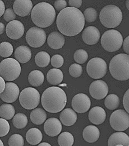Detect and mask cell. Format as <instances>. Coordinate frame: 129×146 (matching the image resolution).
Segmentation results:
<instances>
[{
	"mask_svg": "<svg viewBox=\"0 0 129 146\" xmlns=\"http://www.w3.org/2000/svg\"><path fill=\"white\" fill-rule=\"evenodd\" d=\"M85 18L81 11L68 7L61 11L56 19L57 27L64 35L69 37L77 36L83 29Z\"/></svg>",
	"mask_w": 129,
	"mask_h": 146,
	"instance_id": "cell-1",
	"label": "cell"
},
{
	"mask_svg": "<svg viewBox=\"0 0 129 146\" xmlns=\"http://www.w3.org/2000/svg\"><path fill=\"white\" fill-rule=\"evenodd\" d=\"M41 103L46 111L52 113H58L62 111L66 105V94L59 87H50L43 92Z\"/></svg>",
	"mask_w": 129,
	"mask_h": 146,
	"instance_id": "cell-2",
	"label": "cell"
},
{
	"mask_svg": "<svg viewBox=\"0 0 129 146\" xmlns=\"http://www.w3.org/2000/svg\"><path fill=\"white\" fill-rule=\"evenodd\" d=\"M56 14L54 8L51 4L41 2L33 8L31 18L34 25L39 28H47L54 22Z\"/></svg>",
	"mask_w": 129,
	"mask_h": 146,
	"instance_id": "cell-3",
	"label": "cell"
},
{
	"mask_svg": "<svg viewBox=\"0 0 129 146\" xmlns=\"http://www.w3.org/2000/svg\"><path fill=\"white\" fill-rule=\"evenodd\" d=\"M109 72L112 76L119 81L129 79V55L119 54L113 57L109 63Z\"/></svg>",
	"mask_w": 129,
	"mask_h": 146,
	"instance_id": "cell-4",
	"label": "cell"
},
{
	"mask_svg": "<svg viewBox=\"0 0 129 146\" xmlns=\"http://www.w3.org/2000/svg\"><path fill=\"white\" fill-rule=\"evenodd\" d=\"M123 18L121 9L114 5L104 6L100 12V19L101 23L108 28H114L118 27Z\"/></svg>",
	"mask_w": 129,
	"mask_h": 146,
	"instance_id": "cell-5",
	"label": "cell"
},
{
	"mask_svg": "<svg viewBox=\"0 0 129 146\" xmlns=\"http://www.w3.org/2000/svg\"><path fill=\"white\" fill-rule=\"evenodd\" d=\"M21 73V66L19 62L13 58H7L0 63V74L6 81L16 80Z\"/></svg>",
	"mask_w": 129,
	"mask_h": 146,
	"instance_id": "cell-6",
	"label": "cell"
},
{
	"mask_svg": "<svg viewBox=\"0 0 129 146\" xmlns=\"http://www.w3.org/2000/svg\"><path fill=\"white\" fill-rule=\"evenodd\" d=\"M101 45L107 51H117L123 45L122 36L117 30H108L103 33L101 37Z\"/></svg>",
	"mask_w": 129,
	"mask_h": 146,
	"instance_id": "cell-7",
	"label": "cell"
},
{
	"mask_svg": "<svg viewBox=\"0 0 129 146\" xmlns=\"http://www.w3.org/2000/svg\"><path fill=\"white\" fill-rule=\"evenodd\" d=\"M41 96L38 91L33 88H26L19 96V102L26 110H34L39 105Z\"/></svg>",
	"mask_w": 129,
	"mask_h": 146,
	"instance_id": "cell-8",
	"label": "cell"
},
{
	"mask_svg": "<svg viewBox=\"0 0 129 146\" xmlns=\"http://www.w3.org/2000/svg\"><path fill=\"white\" fill-rule=\"evenodd\" d=\"M107 65L105 60L101 58H93L87 64L86 72L93 79H100L107 73Z\"/></svg>",
	"mask_w": 129,
	"mask_h": 146,
	"instance_id": "cell-9",
	"label": "cell"
},
{
	"mask_svg": "<svg viewBox=\"0 0 129 146\" xmlns=\"http://www.w3.org/2000/svg\"><path fill=\"white\" fill-rule=\"evenodd\" d=\"M109 123L115 130L125 131L129 127V114L122 110H116L110 116Z\"/></svg>",
	"mask_w": 129,
	"mask_h": 146,
	"instance_id": "cell-10",
	"label": "cell"
},
{
	"mask_svg": "<svg viewBox=\"0 0 129 146\" xmlns=\"http://www.w3.org/2000/svg\"><path fill=\"white\" fill-rule=\"evenodd\" d=\"M26 38V42L29 46L37 48L44 45L47 36L43 29L37 27H33L27 31Z\"/></svg>",
	"mask_w": 129,
	"mask_h": 146,
	"instance_id": "cell-11",
	"label": "cell"
},
{
	"mask_svg": "<svg viewBox=\"0 0 129 146\" xmlns=\"http://www.w3.org/2000/svg\"><path fill=\"white\" fill-rule=\"evenodd\" d=\"M71 106L77 113H84L89 110L91 106V101L86 94L83 93L77 94L72 99Z\"/></svg>",
	"mask_w": 129,
	"mask_h": 146,
	"instance_id": "cell-12",
	"label": "cell"
},
{
	"mask_svg": "<svg viewBox=\"0 0 129 146\" xmlns=\"http://www.w3.org/2000/svg\"><path fill=\"white\" fill-rule=\"evenodd\" d=\"M108 86L103 80H96L93 81L89 86V93L95 99L101 100L107 96Z\"/></svg>",
	"mask_w": 129,
	"mask_h": 146,
	"instance_id": "cell-13",
	"label": "cell"
},
{
	"mask_svg": "<svg viewBox=\"0 0 129 146\" xmlns=\"http://www.w3.org/2000/svg\"><path fill=\"white\" fill-rule=\"evenodd\" d=\"M25 32L24 25L19 21H13L9 23L6 27L7 36L12 40H18L22 37Z\"/></svg>",
	"mask_w": 129,
	"mask_h": 146,
	"instance_id": "cell-14",
	"label": "cell"
},
{
	"mask_svg": "<svg viewBox=\"0 0 129 146\" xmlns=\"http://www.w3.org/2000/svg\"><path fill=\"white\" fill-rule=\"evenodd\" d=\"M20 94L18 86L14 82H7L3 93H1V99L5 102L11 103L15 102Z\"/></svg>",
	"mask_w": 129,
	"mask_h": 146,
	"instance_id": "cell-15",
	"label": "cell"
},
{
	"mask_svg": "<svg viewBox=\"0 0 129 146\" xmlns=\"http://www.w3.org/2000/svg\"><path fill=\"white\" fill-rule=\"evenodd\" d=\"M100 31L94 26L86 27L83 32L82 38L84 42L89 45H93L98 43L100 38Z\"/></svg>",
	"mask_w": 129,
	"mask_h": 146,
	"instance_id": "cell-16",
	"label": "cell"
},
{
	"mask_svg": "<svg viewBox=\"0 0 129 146\" xmlns=\"http://www.w3.org/2000/svg\"><path fill=\"white\" fill-rule=\"evenodd\" d=\"M61 130L62 123L57 118H50L45 123L44 131L48 136L56 137L61 133Z\"/></svg>",
	"mask_w": 129,
	"mask_h": 146,
	"instance_id": "cell-17",
	"label": "cell"
},
{
	"mask_svg": "<svg viewBox=\"0 0 129 146\" xmlns=\"http://www.w3.org/2000/svg\"><path fill=\"white\" fill-rule=\"evenodd\" d=\"M33 7V3L30 0H16L13 5L14 11L19 17L28 16Z\"/></svg>",
	"mask_w": 129,
	"mask_h": 146,
	"instance_id": "cell-18",
	"label": "cell"
},
{
	"mask_svg": "<svg viewBox=\"0 0 129 146\" xmlns=\"http://www.w3.org/2000/svg\"><path fill=\"white\" fill-rule=\"evenodd\" d=\"M89 120L94 125H100L103 123L106 119L105 110L101 107L92 108L88 115Z\"/></svg>",
	"mask_w": 129,
	"mask_h": 146,
	"instance_id": "cell-19",
	"label": "cell"
},
{
	"mask_svg": "<svg viewBox=\"0 0 129 146\" xmlns=\"http://www.w3.org/2000/svg\"><path fill=\"white\" fill-rule=\"evenodd\" d=\"M65 42L64 36L58 32H53L51 33L47 38V43L48 46L54 50L62 48Z\"/></svg>",
	"mask_w": 129,
	"mask_h": 146,
	"instance_id": "cell-20",
	"label": "cell"
},
{
	"mask_svg": "<svg viewBox=\"0 0 129 146\" xmlns=\"http://www.w3.org/2000/svg\"><path fill=\"white\" fill-rule=\"evenodd\" d=\"M76 112L71 108H66L62 111L60 115L61 122L65 126H71L74 125L77 121Z\"/></svg>",
	"mask_w": 129,
	"mask_h": 146,
	"instance_id": "cell-21",
	"label": "cell"
},
{
	"mask_svg": "<svg viewBox=\"0 0 129 146\" xmlns=\"http://www.w3.org/2000/svg\"><path fill=\"white\" fill-rule=\"evenodd\" d=\"M117 145L129 146V135L122 131L116 132L112 134L108 139V146H115Z\"/></svg>",
	"mask_w": 129,
	"mask_h": 146,
	"instance_id": "cell-22",
	"label": "cell"
},
{
	"mask_svg": "<svg viewBox=\"0 0 129 146\" xmlns=\"http://www.w3.org/2000/svg\"><path fill=\"white\" fill-rule=\"evenodd\" d=\"M100 136V131L94 125H89L84 128L83 132L84 139L88 143H94L98 141Z\"/></svg>",
	"mask_w": 129,
	"mask_h": 146,
	"instance_id": "cell-23",
	"label": "cell"
},
{
	"mask_svg": "<svg viewBox=\"0 0 129 146\" xmlns=\"http://www.w3.org/2000/svg\"><path fill=\"white\" fill-rule=\"evenodd\" d=\"M15 58L19 63L24 64L28 62L31 58V51L26 46H20L15 51Z\"/></svg>",
	"mask_w": 129,
	"mask_h": 146,
	"instance_id": "cell-24",
	"label": "cell"
},
{
	"mask_svg": "<svg viewBox=\"0 0 129 146\" xmlns=\"http://www.w3.org/2000/svg\"><path fill=\"white\" fill-rule=\"evenodd\" d=\"M26 140L31 145L39 144L43 139V134L41 131L37 128L30 129L26 134Z\"/></svg>",
	"mask_w": 129,
	"mask_h": 146,
	"instance_id": "cell-25",
	"label": "cell"
},
{
	"mask_svg": "<svg viewBox=\"0 0 129 146\" xmlns=\"http://www.w3.org/2000/svg\"><path fill=\"white\" fill-rule=\"evenodd\" d=\"M47 79L48 82L52 85H58L63 81L64 74L60 70L53 68L48 72Z\"/></svg>",
	"mask_w": 129,
	"mask_h": 146,
	"instance_id": "cell-26",
	"label": "cell"
},
{
	"mask_svg": "<svg viewBox=\"0 0 129 146\" xmlns=\"http://www.w3.org/2000/svg\"><path fill=\"white\" fill-rule=\"evenodd\" d=\"M31 121L35 125H42L46 119L47 114L45 110L41 108H36L32 110L30 115Z\"/></svg>",
	"mask_w": 129,
	"mask_h": 146,
	"instance_id": "cell-27",
	"label": "cell"
},
{
	"mask_svg": "<svg viewBox=\"0 0 129 146\" xmlns=\"http://www.w3.org/2000/svg\"><path fill=\"white\" fill-rule=\"evenodd\" d=\"M45 81V76L41 71L34 70L28 76V81L34 87H38L43 84Z\"/></svg>",
	"mask_w": 129,
	"mask_h": 146,
	"instance_id": "cell-28",
	"label": "cell"
},
{
	"mask_svg": "<svg viewBox=\"0 0 129 146\" xmlns=\"http://www.w3.org/2000/svg\"><path fill=\"white\" fill-rule=\"evenodd\" d=\"M15 113L14 107L10 104H3L0 108V116L6 120L11 119Z\"/></svg>",
	"mask_w": 129,
	"mask_h": 146,
	"instance_id": "cell-29",
	"label": "cell"
},
{
	"mask_svg": "<svg viewBox=\"0 0 129 146\" xmlns=\"http://www.w3.org/2000/svg\"><path fill=\"white\" fill-rule=\"evenodd\" d=\"M36 64L41 68L48 66L50 63V56L46 51H41L37 54L35 56Z\"/></svg>",
	"mask_w": 129,
	"mask_h": 146,
	"instance_id": "cell-30",
	"label": "cell"
},
{
	"mask_svg": "<svg viewBox=\"0 0 129 146\" xmlns=\"http://www.w3.org/2000/svg\"><path fill=\"white\" fill-rule=\"evenodd\" d=\"M57 142L60 146H72L74 142V138L70 133L65 131L59 135Z\"/></svg>",
	"mask_w": 129,
	"mask_h": 146,
	"instance_id": "cell-31",
	"label": "cell"
},
{
	"mask_svg": "<svg viewBox=\"0 0 129 146\" xmlns=\"http://www.w3.org/2000/svg\"><path fill=\"white\" fill-rule=\"evenodd\" d=\"M120 104V98L114 94H111L107 96L104 100V105L109 110L117 109Z\"/></svg>",
	"mask_w": 129,
	"mask_h": 146,
	"instance_id": "cell-32",
	"label": "cell"
},
{
	"mask_svg": "<svg viewBox=\"0 0 129 146\" xmlns=\"http://www.w3.org/2000/svg\"><path fill=\"white\" fill-rule=\"evenodd\" d=\"M28 120L26 115L22 113H17L14 116L12 119L14 126L19 129H23L27 125Z\"/></svg>",
	"mask_w": 129,
	"mask_h": 146,
	"instance_id": "cell-33",
	"label": "cell"
},
{
	"mask_svg": "<svg viewBox=\"0 0 129 146\" xmlns=\"http://www.w3.org/2000/svg\"><path fill=\"white\" fill-rule=\"evenodd\" d=\"M13 46L8 42H3L0 45V55L3 58L10 56L13 52Z\"/></svg>",
	"mask_w": 129,
	"mask_h": 146,
	"instance_id": "cell-34",
	"label": "cell"
},
{
	"mask_svg": "<svg viewBox=\"0 0 129 146\" xmlns=\"http://www.w3.org/2000/svg\"><path fill=\"white\" fill-rule=\"evenodd\" d=\"M74 58L77 63L83 64L88 60V52L84 49L77 50L74 53Z\"/></svg>",
	"mask_w": 129,
	"mask_h": 146,
	"instance_id": "cell-35",
	"label": "cell"
},
{
	"mask_svg": "<svg viewBox=\"0 0 129 146\" xmlns=\"http://www.w3.org/2000/svg\"><path fill=\"white\" fill-rule=\"evenodd\" d=\"M84 16L85 20L88 23L94 22L97 18V11L92 7H89L86 9L84 11Z\"/></svg>",
	"mask_w": 129,
	"mask_h": 146,
	"instance_id": "cell-36",
	"label": "cell"
},
{
	"mask_svg": "<svg viewBox=\"0 0 129 146\" xmlns=\"http://www.w3.org/2000/svg\"><path fill=\"white\" fill-rule=\"evenodd\" d=\"M24 140L23 137L18 134L12 135L9 139V146H24Z\"/></svg>",
	"mask_w": 129,
	"mask_h": 146,
	"instance_id": "cell-37",
	"label": "cell"
},
{
	"mask_svg": "<svg viewBox=\"0 0 129 146\" xmlns=\"http://www.w3.org/2000/svg\"><path fill=\"white\" fill-rule=\"evenodd\" d=\"M69 72L71 76L74 78L80 77L83 73V68L81 66L77 63L73 64L70 66L69 70Z\"/></svg>",
	"mask_w": 129,
	"mask_h": 146,
	"instance_id": "cell-38",
	"label": "cell"
},
{
	"mask_svg": "<svg viewBox=\"0 0 129 146\" xmlns=\"http://www.w3.org/2000/svg\"><path fill=\"white\" fill-rule=\"evenodd\" d=\"M0 136L1 137H3L7 135V134L10 131V124L8 121L4 119H0Z\"/></svg>",
	"mask_w": 129,
	"mask_h": 146,
	"instance_id": "cell-39",
	"label": "cell"
},
{
	"mask_svg": "<svg viewBox=\"0 0 129 146\" xmlns=\"http://www.w3.org/2000/svg\"><path fill=\"white\" fill-rule=\"evenodd\" d=\"M51 65L56 68H58L61 67L64 63V58L58 54L54 55L52 57L51 60Z\"/></svg>",
	"mask_w": 129,
	"mask_h": 146,
	"instance_id": "cell-40",
	"label": "cell"
},
{
	"mask_svg": "<svg viewBox=\"0 0 129 146\" xmlns=\"http://www.w3.org/2000/svg\"><path fill=\"white\" fill-rule=\"evenodd\" d=\"M3 19L7 22H10L13 21H15L16 18V14H15L14 10L12 9H7L6 10L3 14Z\"/></svg>",
	"mask_w": 129,
	"mask_h": 146,
	"instance_id": "cell-41",
	"label": "cell"
},
{
	"mask_svg": "<svg viewBox=\"0 0 129 146\" xmlns=\"http://www.w3.org/2000/svg\"><path fill=\"white\" fill-rule=\"evenodd\" d=\"M67 2L65 0H57L54 3V8L57 11H62L66 8Z\"/></svg>",
	"mask_w": 129,
	"mask_h": 146,
	"instance_id": "cell-42",
	"label": "cell"
},
{
	"mask_svg": "<svg viewBox=\"0 0 129 146\" xmlns=\"http://www.w3.org/2000/svg\"><path fill=\"white\" fill-rule=\"evenodd\" d=\"M123 105L125 110L129 114V89L124 94L123 98Z\"/></svg>",
	"mask_w": 129,
	"mask_h": 146,
	"instance_id": "cell-43",
	"label": "cell"
},
{
	"mask_svg": "<svg viewBox=\"0 0 129 146\" xmlns=\"http://www.w3.org/2000/svg\"><path fill=\"white\" fill-rule=\"evenodd\" d=\"M69 4L70 6V7L78 9L81 7L82 5V1L81 0H69Z\"/></svg>",
	"mask_w": 129,
	"mask_h": 146,
	"instance_id": "cell-44",
	"label": "cell"
},
{
	"mask_svg": "<svg viewBox=\"0 0 129 146\" xmlns=\"http://www.w3.org/2000/svg\"><path fill=\"white\" fill-rule=\"evenodd\" d=\"M123 49L126 54L129 55V36L125 38L123 42Z\"/></svg>",
	"mask_w": 129,
	"mask_h": 146,
	"instance_id": "cell-45",
	"label": "cell"
},
{
	"mask_svg": "<svg viewBox=\"0 0 129 146\" xmlns=\"http://www.w3.org/2000/svg\"><path fill=\"white\" fill-rule=\"evenodd\" d=\"M6 84H5V80L1 77H0V85H1V88H0V92L1 93H3V91L6 88Z\"/></svg>",
	"mask_w": 129,
	"mask_h": 146,
	"instance_id": "cell-46",
	"label": "cell"
},
{
	"mask_svg": "<svg viewBox=\"0 0 129 146\" xmlns=\"http://www.w3.org/2000/svg\"><path fill=\"white\" fill-rule=\"evenodd\" d=\"M5 6L3 3V2L1 0L0 1V17H2L3 15L5 12Z\"/></svg>",
	"mask_w": 129,
	"mask_h": 146,
	"instance_id": "cell-47",
	"label": "cell"
},
{
	"mask_svg": "<svg viewBox=\"0 0 129 146\" xmlns=\"http://www.w3.org/2000/svg\"><path fill=\"white\" fill-rule=\"evenodd\" d=\"M5 31V25L3 23H0V34L2 35Z\"/></svg>",
	"mask_w": 129,
	"mask_h": 146,
	"instance_id": "cell-48",
	"label": "cell"
},
{
	"mask_svg": "<svg viewBox=\"0 0 129 146\" xmlns=\"http://www.w3.org/2000/svg\"><path fill=\"white\" fill-rule=\"evenodd\" d=\"M38 146H52L50 144H49L48 143H46V142H43V143H40Z\"/></svg>",
	"mask_w": 129,
	"mask_h": 146,
	"instance_id": "cell-49",
	"label": "cell"
},
{
	"mask_svg": "<svg viewBox=\"0 0 129 146\" xmlns=\"http://www.w3.org/2000/svg\"><path fill=\"white\" fill-rule=\"evenodd\" d=\"M126 6L128 10L129 11V0L126 1Z\"/></svg>",
	"mask_w": 129,
	"mask_h": 146,
	"instance_id": "cell-50",
	"label": "cell"
},
{
	"mask_svg": "<svg viewBox=\"0 0 129 146\" xmlns=\"http://www.w3.org/2000/svg\"><path fill=\"white\" fill-rule=\"evenodd\" d=\"M0 146H4L3 142L1 140H0Z\"/></svg>",
	"mask_w": 129,
	"mask_h": 146,
	"instance_id": "cell-51",
	"label": "cell"
},
{
	"mask_svg": "<svg viewBox=\"0 0 129 146\" xmlns=\"http://www.w3.org/2000/svg\"><path fill=\"white\" fill-rule=\"evenodd\" d=\"M115 146H124L122 145H116Z\"/></svg>",
	"mask_w": 129,
	"mask_h": 146,
	"instance_id": "cell-52",
	"label": "cell"
},
{
	"mask_svg": "<svg viewBox=\"0 0 129 146\" xmlns=\"http://www.w3.org/2000/svg\"></svg>",
	"mask_w": 129,
	"mask_h": 146,
	"instance_id": "cell-53",
	"label": "cell"
}]
</instances>
